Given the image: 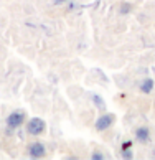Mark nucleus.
<instances>
[{"label":"nucleus","instance_id":"3","mask_svg":"<svg viewBox=\"0 0 155 160\" xmlns=\"http://www.w3.org/2000/svg\"><path fill=\"white\" fill-rule=\"evenodd\" d=\"M114 114H102L98 119V122H96V129L98 130H106V129H109L112 124H114Z\"/></svg>","mask_w":155,"mask_h":160},{"label":"nucleus","instance_id":"2","mask_svg":"<svg viewBox=\"0 0 155 160\" xmlns=\"http://www.w3.org/2000/svg\"><path fill=\"white\" fill-rule=\"evenodd\" d=\"M45 152H46V149L41 142H33V144L28 145V155L32 158H41L45 155Z\"/></svg>","mask_w":155,"mask_h":160},{"label":"nucleus","instance_id":"8","mask_svg":"<svg viewBox=\"0 0 155 160\" xmlns=\"http://www.w3.org/2000/svg\"><path fill=\"white\" fill-rule=\"evenodd\" d=\"M130 10V5L129 3H122V8H121V13H127Z\"/></svg>","mask_w":155,"mask_h":160},{"label":"nucleus","instance_id":"9","mask_svg":"<svg viewBox=\"0 0 155 160\" xmlns=\"http://www.w3.org/2000/svg\"><path fill=\"white\" fill-rule=\"evenodd\" d=\"M91 158L92 160H104V155H102V153H92Z\"/></svg>","mask_w":155,"mask_h":160},{"label":"nucleus","instance_id":"5","mask_svg":"<svg viewBox=\"0 0 155 160\" xmlns=\"http://www.w3.org/2000/svg\"><path fill=\"white\" fill-rule=\"evenodd\" d=\"M135 139L139 142H148V139H150V130H148V127L142 126L135 130Z\"/></svg>","mask_w":155,"mask_h":160},{"label":"nucleus","instance_id":"4","mask_svg":"<svg viewBox=\"0 0 155 160\" xmlns=\"http://www.w3.org/2000/svg\"><path fill=\"white\" fill-rule=\"evenodd\" d=\"M23 121H25V114L23 112H12L7 117V124L10 127H18L23 124Z\"/></svg>","mask_w":155,"mask_h":160},{"label":"nucleus","instance_id":"1","mask_svg":"<svg viewBox=\"0 0 155 160\" xmlns=\"http://www.w3.org/2000/svg\"><path fill=\"white\" fill-rule=\"evenodd\" d=\"M45 126L46 124H45L43 119L33 117V119H30V122L27 124V130H28V134H32V135H40L45 130Z\"/></svg>","mask_w":155,"mask_h":160},{"label":"nucleus","instance_id":"6","mask_svg":"<svg viewBox=\"0 0 155 160\" xmlns=\"http://www.w3.org/2000/svg\"><path fill=\"white\" fill-rule=\"evenodd\" d=\"M152 89H153V81H152V79L142 81V84H140V91H142V92H150Z\"/></svg>","mask_w":155,"mask_h":160},{"label":"nucleus","instance_id":"7","mask_svg":"<svg viewBox=\"0 0 155 160\" xmlns=\"http://www.w3.org/2000/svg\"><path fill=\"white\" fill-rule=\"evenodd\" d=\"M92 101H94V104H96L98 108L104 109V102H102V101H101V98H99V96H92Z\"/></svg>","mask_w":155,"mask_h":160},{"label":"nucleus","instance_id":"10","mask_svg":"<svg viewBox=\"0 0 155 160\" xmlns=\"http://www.w3.org/2000/svg\"><path fill=\"white\" fill-rule=\"evenodd\" d=\"M122 155L126 157V158H132V152H130V150H127L126 147H124V153H122Z\"/></svg>","mask_w":155,"mask_h":160}]
</instances>
